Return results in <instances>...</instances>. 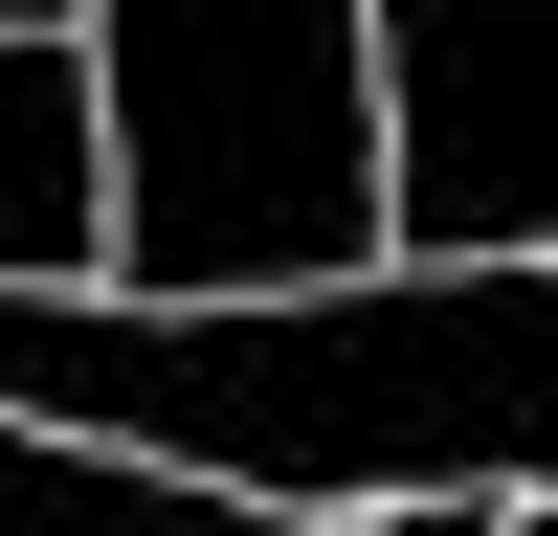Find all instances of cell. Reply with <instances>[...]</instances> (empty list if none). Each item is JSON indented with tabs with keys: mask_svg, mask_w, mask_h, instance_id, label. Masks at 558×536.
<instances>
[{
	"mask_svg": "<svg viewBox=\"0 0 558 536\" xmlns=\"http://www.w3.org/2000/svg\"><path fill=\"white\" fill-rule=\"evenodd\" d=\"M0 425L202 470L246 514L380 491H558V268H380V291H0Z\"/></svg>",
	"mask_w": 558,
	"mask_h": 536,
	"instance_id": "obj_1",
	"label": "cell"
},
{
	"mask_svg": "<svg viewBox=\"0 0 558 536\" xmlns=\"http://www.w3.org/2000/svg\"><path fill=\"white\" fill-rule=\"evenodd\" d=\"M112 89V291H380V0H89Z\"/></svg>",
	"mask_w": 558,
	"mask_h": 536,
	"instance_id": "obj_2",
	"label": "cell"
},
{
	"mask_svg": "<svg viewBox=\"0 0 558 536\" xmlns=\"http://www.w3.org/2000/svg\"><path fill=\"white\" fill-rule=\"evenodd\" d=\"M402 268H558V0H380Z\"/></svg>",
	"mask_w": 558,
	"mask_h": 536,
	"instance_id": "obj_3",
	"label": "cell"
},
{
	"mask_svg": "<svg viewBox=\"0 0 558 536\" xmlns=\"http://www.w3.org/2000/svg\"><path fill=\"white\" fill-rule=\"evenodd\" d=\"M0 291H112V89H89V45H0Z\"/></svg>",
	"mask_w": 558,
	"mask_h": 536,
	"instance_id": "obj_4",
	"label": "cell"
},
{
	"mask_svg": "<svg viewBox=\"0 0 558 536\" xmlns=\"http://www.w3.org/2000/svg\"><path fill=\"white\" fill-rule=\"evenodd\" d=\"M68 23H89V0H0V45H68Z\"/></svg>",
	"mask_w": 558,
	"mask_h": 536,
	"instance_id": "obj_5",
	"label": "cell"
},
{
	"mask_svg": "<svg viewBox=\"0 0 558 536\" xmlns=\"http://www.w3.org/2000/svg\"><path fill=\"white\" fill-rule=\"evenodd\" d=\"M492 536H558V491H514V514H492Z\"/></svg>",
	"mask_w": 558,
	"mask_h": 536,
	"instance_id": "obj_6",
	"label": "cell"
}]
</instances>
